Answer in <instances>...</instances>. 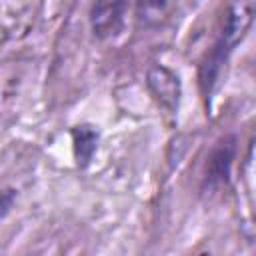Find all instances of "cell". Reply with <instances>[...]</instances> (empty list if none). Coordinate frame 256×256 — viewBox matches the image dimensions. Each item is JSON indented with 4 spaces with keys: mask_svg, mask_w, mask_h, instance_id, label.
I'll list each match as a JSON object with an SVG mask.
<instances>
[{
    "mask_svg": "<svg viewBox=\"0 0 256 256\" xmlns=\"http://www.w3.org/2000/svg\"><path fill=\"white\" fill-rule=\"evenodd\" d=\"M72 144H74V160L80 168H86L98 148V132L92 126H74L72 128Z\"/></svg>",
    "mask_w": 256,
    "mask_h": 256,
    "instance_id": "obj_5",
    "label": "cell"
},
{
    "mask_svg": "<svg viewBox=\"0 0 256 256\" xmlns=\"http://www.w3.org/2000/svg\"><path fill=\"white\" fill-rule=\"evenodd\" d=\"M252 18H254V0H234L226 12L222 30L218 34V38L214 40L210 52L206 54L204 62L200 64V90L204 94V98H210L222 66H226L230 54L234 52V48L242 42V38L246 36V32L252 26Z\"/></svg>",
    "mask_w": 256,
    "mask_h": 256,
    "instance_id": "obj_1",
    "label": "cell"
},
{
    "mask_svg": "<svg viewBox=\"0 0 256 256\" xmlns=\"http://www.w3.org/2000/svg\"><path fill=\"white\" fill-rule=\"evenodd\" d=\"M148 88L162 108H166L168 112H174L178 108L180 80L172 70L164 66H154L148 72Z\"/></svg>",
    "mask_w": 256,
    "mask_h": 256,
    "instance_id": "obj_3",
    "label": "cell"
},
{
    "mask_svg": "<svg viewBox=\"0 0 256 256\" xmlns=\"http://www.w3.org/2000/svg\"><path fill=\"white\" fill-rule=\"evenodd\" d=\"M234 138H226L222 140L214 150L212 156L208 160V172H206V182L208 186H216L228 180L230 174V166H232V158H234Z\"/></svg>",
    "mask_w": 256,
    "mask_h": 256,
    "instance_id": "obj_4",
    "label": "cell"
},
{
    "mask_svg": "<svg viewBox=\"0 0 256 256\" xmlns=\"http://www.w3.org/2000/svg\"><path fill=\"white\" fill-rule=\"evenodd\" d=\"M162 6V0H140V8L144 10H158Z\"/></svg>",
    "mask_w": 256,
    "mask_h": 256,
    "instance_id": "obj_6",
    "label": "cell"
},
{
    "mask_svg": "<svg viewBox=\"0 0 256 256\" xmlns=\"http://www.w3.org/2000/svg\"><path fill=\"white\" fill-rule=\"evenodd\" d=\"M132 0H94L90 8V28L100 40L114 38L122 32L126 12Z\"/></svg>",
    "mask_w": 256,
    "mask_h": 256,
    "instance_id": "obj_2",
    "label": "cell"
}]
</instances>
